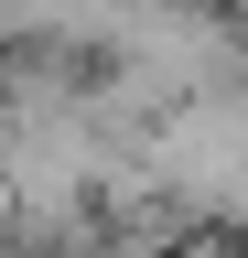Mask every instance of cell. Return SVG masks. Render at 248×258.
<instances>
[{
	"instance_id": "obj_1",
	"label": "cell",
	"mask_w": 248,
	"mask_h": 258,
	"mask_svg": "<svg viewBox=\"0 0 248 258\" xmlns=\"http://www.w3.org/2000/svg\"><path fill=\"white\" fill-rule=\"evenodd\" d=\"M11 215H22V194H11V172H0V237H11Z\"/></svg>"
},
{
	"instance_id": "obj_2",
	"label": "cell",
	"mask_w": 248,
	"mask_h": 258,
	"mask_svg": "<svg viewBox=\"0 0 248 258\" xmlns=\"http://www.w3.org/2000/svg\"><path fill=\"white\" fill-rule=\"evenodd\" d=\"M237 86H248V22H237Z\"/></svg>"
}]
</instances>
